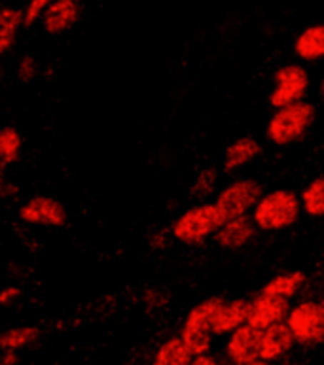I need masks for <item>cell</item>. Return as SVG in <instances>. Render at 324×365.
<instances>
[{
	"label": "cell",
	"instance_id": "6da1fadb",
	"mask_svg": "<svg viewBox=\"0 0 324 365\" xmlns=\"http://www.w3.org/2000/svg\"><path fill=\"white\" fill-rule=\"evenodd\" d=\"M302 210V197L296 191L279 187L264 193L250 216L258 231L275 233V231L290 229L298 222Z\"/></svg>",
	"mask_w": 324,
	"mask_h": 365
},
{
	"label": "cell",
	"instance_id": "7a4b0ae2",
	"mask_svg": "<svg viewBox=\"0 0 324 365\" xmlns=\"http://www.w3.org/2000/svg\"><path fill=\"white\" fill-rule=\"evenodd\" d=\"M224 224V214L220 212L216 202H199L173 222L171 233L182 245L199 246L209 239H215Z\"/></svg>",
	"mask_w": 324,
	"mask_h": 365
},
{
	"label": "cell",
	"instance_id": "3957f363",
	"mask_svg": "<svg viewBox=\"0 0 324 365\" xmlns=\"http://www.w3.org/2000/svg\"><path fill=\"white\" fill-rule=\"evenodd\" d=\"M315 115H317V108L308 101L275 110L265 125V138L273 146H290L308 135L309 127L313 125Z\"/></svg>",
	"mask_w": 324,
	"mask_h": 365
},
{
	"label": "cell",
	"instance_id": "277c9868",
	"mask_svg": "<svg viewBox=\"0 0 324 365\" xmlns=\"http://www.w3.org/2000/svg\"><path fill=\"white\" fill-rule=\"evenodd\" d=\"M224 303V297L213 295V297L201 301L188 311L186 320L182 324L181 337L193 356L209 354L213 335H215L213 326H215L216 317H218Z\"/></svg>",
	"mask_w": 324,
	"mask_h": 365
},
{
	"label": "cell",
	"instance_id": "5b68a950",
	"mask_svg": "<svg viewBox=\"0 0 324 365\" xmlns=\"http://www.w3.org/2000/svg\"><path fill=\"white\" fill-rule=\"evenodd\" d=\"M273 82L275 86L268 97V103L271 108L279 110L305 101L311 80H309V72L305 66L288 63L275 71Z\"/></svg>",
	"mask_w": 324,
	"mask_h": 365
},
{
	"label": "cell",
	"instance_id": "8992f818",
	"mask_svg": "<svg viewBox=\"0 0 324 365\" xmlns=\"http://www.w3.org/2000/svg\"><path fill=\"white\" fill-rule=\"evenodd\" d=\"M264 187L254 178H241L228 184L216 197V207L224 214L226 222L241 216H250L260 199L264 197Z\"/></svg>",
	"mask_w": 324,
	"mask_h": 365
},
{
	"label": "cell",
	"instance_id": "52a82bcc",
	"mask_svg": "<svg viewBox=\"0 0 324 365\" xmlns=\"http://www.w3.org/2000/svg\"><path fill=\"white\" fill-rule=\"evenodd\" d=\"M286 324L296 339V344L317 346L324 343V314L319 301H300L290 309Z\"/></svg>",
	"mask_w": 324,
	"mask_h": 365
},
{
	"label": "cell",
	"instance_id": "ba28073f",
	"mask_svg": "<svg viewBox=\"0 0 324 365\" xmlns=\"http://www.w3.org/2000/svg\"><path fill=\"white\" fill-rule=\"evenodd\" d=\"M23 224L34 227H63L69 222L66 207L50 195H34L17 208Z\"/></svg>",
	"mask_w": 324,
	"mask_h": 365
},
{
	"label": "cell",
	"instance_id": "9c48e42d",
	"mask_svg": "<svg viewBox=\"0 0 324 365\" xmlns=\"http://www.w3.org/2000/svg\"><path fill=\"white\" fill-rule=\"evenodd\" d=\"M262 329L245 324L230 333L226 343V358L233 365H248L260 360L262 356Z\"/></svg>",
	"mask_w": 324,
	"mask_h": 365
},
{
	"label": "cell",
	"instance_id": "30bf717a",
	"mask_svg": "<svg viewBox=\"0 0 324 365\" xmlns=\"http://www.w3.org/2000/svg\"><path fill=\"white\" fill-rule=\"evenodd\" d=\"M290 301L283 297H273V295L260 294L254 299H250V309H248V322L256 329L265 331L268 327L275 324H283L290 314Z\"/></svg>",
	"mask_w": 324,
	"mask_h": 365
},
{
	"label": "cell",
	"instance_id": "8fae6325",
	"mask_svg": "<svg viewBox=\"0 0 324 365\" xmlns=\"http://www.w3.org/2000/svg\"><path fill=\"white\" fill-rule=\"evenodd\" d=\"M82 16L80 0H54L42 16V27L50 36H59L71 31Z\"/></svg>",
	"mask_w": 324,
	"mask_h": 365
},
{
	"label": "cell",
	"instance_id": "7c38bea8",
	"mask_svg": "<svg viewBox=\"0 0 324 365\" xmlns=\"http://www.w3.org/2000/svg\"><path fill=\"white\" fill-rule=\"evenodd\" d=\"M256 231H258V227L254 224L253 216L228 220L216 233L215 242L222 250H241L248 242H253V239L256 237Z\"/></svg>",
	"mask_w": 324,
	"mask_h": 365
},
{
	"label": "cell",
	"instance_id": "4fadbf2b",
	"mask_svg": "<svg viewBox=\"0 0 324 365\" xmlns=\"http://www.w3.org/2000/svg\"><path fill=\"white\" fill-rule=\"evenodd\" d=\"M296 344V339L292 335L290 327L286 322L283 324H275V326L268 327L262 335V361H279L283 360Z\"/></svg>",
	"mask_w": 324,
	"mask_h": 365
},
{
	"label": "cell",
	"instance_id": "5bb4252c",
	"mask_svg": "<svg viewBox=\"0 0 324 365\" xmlns=\"http://www.w3.org/2000/svg\"><path fill=\"white\" fill-rule=\"evenodd\" d=\"M262 153V144L253 137H241L233 140L226 148L224 159H222V170L224 173H233V170L243 169L245 165L258 158Z\"/></svg>",
	"mask_w": 324,
	"mask_h": 365
},
{
	"label": "cell",
	"instance_id": "9a60e30c",
	"mask_svg": "<svg viewBox=\"0 0 324 365\" xmlns=\"http://www.w3.org/2000/svg\"><path fill=\"white\" fill-rule=\"evenodd\" d=\"M294 53L303 63L324 59V23H315L303 29L294 40Z\"/></svg>",
	"mask_w": 324,
	"mask_h": 365
},
{
	"label": "cell",
	"instance_id": "2e32d148",
	"mask_svg": "<svg viewBox=\"0 0 324 365\" xmlns=\"http://www.w3.org/2000/svg\"><path fill=\"white\" fill-rule=\"evenodd\" d=\"M248 309L250 299H231L226 301L224 307L220 309L218 317L213 326L215 335H230L248 322Z\"/></svg>",
	"mask_w": 324,
	"mask_h": 365
},
{
	"label": "cell",
	"instance_id": "e0dca14e",
	"mask_svg": "<svg viewBox=\"0 0 324 365\" xmlns=\"http://www.w3.org/2000/svg\"><path fill=\"white\" fill-rule=\"evenodd\" d=\"M308 274L303 271H288V273H280L277 277L270 278L264 284V288L260 294L273 295V297H283V299L290 301L300 294V289L305 286Z\"/></svg>",
	"mask_w": 324,
	"mask_h": 365
},
{
	"label": "cell",
	"instance_id": "ac0fdd59",
	"mask_svg": "<svg viewBox=\"0 0 324 365\" xmlns=\"http://www.w3.org/2000/svg\"><path fill=\"white\" fill-rule=\"evenodd\" d=\"M192 360L193 354L178 335V337H169L160 344L152 365H190Z\"/></svg>",
	"mask_w": 324,
	"mask_h": 365
},
{
	"label": "cell",
	"instance_id": "d6986e66",
	"mask_svg": "<svg viewBox=\"0 0 324 365\" xmlns=\"http://www.w3.org/2000/svg\"><path fill=\"white\" fill-rule=\"evenodd\" d=\"M21 27H25V10L4 8L0 14V53L10 51Z\"/></svg>",
	"mask_w": 324,
	"mask_h": 365
},
{
	"label": "cell",
	"instance_id": "ffe728a7",
	"mask_svg": "<svg viewBox=\"0 0 324 365\" xmlns=\"http://www.w3.org/2000/svg\"><path fill=\"white\" fill-rule=\"evenodd\" d=\"M23 138L16 127L6 125L0 131V170L4 173L10 165L17 163L21 158Z\"/></svg>",
	"mask_w": 324,
	"mask_h": 365
},
{
	"label": "cell",
	"instance_id": "44dd1931",
	"mask_svg": "<svg viewBox=\"0 0 324 365\" xmlns=\"http://www.w3.org/2000/svg\"><path fill=\"white\" fill-rule=\"evenodd\" d=\"M303 212L311 218H324V175L309 182L302 195Z\"/></svg>",
	"mask_w": 324,
	"mask_h": 365
},
{
	"label": "cell",
	"instance_id": "7402d4cb",
	"mask_svg": "<svg viewBox=\"0 0 324 365\" xmlns=\"http://www.w3.org/2000/svg\"><path fill=\"white\" fill-rule=\"evenodd\" d=\"M40 335V329L36 326H21V327H11L8 331L2 333L0 337V346L2 350H11V352H19L21 349L33 344Z\"/></svg>",
	"mask_w": 324,
	"mask_h": 365
},
{
	"label": "cell",
	"instance_id": "603a6c76",
	"mask_svg": "<svg viewBox=\"0 0 324 365\" xmlns=\"http://www.w3.org/2000/svg\"><path fill=\"white\" fill-rule=\"evenodd\" d=\"M218 173L216 169H205L201 170L193 182V187H192V197L193 199H203V197L211 195L213 191H215V185H216V178Z\"/></svg>",
	"mask_w": 324,
	"mask_h": 365
},
{
	"label": "cell",
	"instance_id": "cb8c5ba5",
	"mask_svg": "<svg viewBox=\"0 0 324 365\" xmlns=\"http://www.w3.org/2000/svg\"><path fill=\"white\" fill-rule=\"evenodd\" d=\"M54 0H29L27 8H25V27H31L34 23L42 19L44 11L50 8Z\"/></svg>",
	"mask_w": 324,
	"mask_h": 365
},
{
	"label": "cell",
	"instance_id": "d4e9b609",
	"mask_svg": "<svg viewBox=\"0 0 324 365\" xmlns=\"http://www.w3.org/2000/svg\"><path fill=\"white\" fill-rule=\"evenodd\" d=\"M36 72H39V65H36V59L33 55H23L19 65H17V76L21 82H33L36 78Z\"/></svg>",
	"mask_w": 324,
	"mask_h": 365
},
{
	"label": "cell",
	"instance_id": "484cf974",
	"mask_svg": "<svg viewBox=\"0 0 324 365\" xmlns=\"http://www.w3.org/2000/svg\"><path fill=\"white\" fill-rule=\"evenodd\" d=\"M19 297H21V288H19V286H6V288L2 289V295H0V303L4 307H8L10 303L19 299Z\"/></svg>",
	"mask_w": 324,
	"mask_h": 365
},
{
	"label": "cell",
	"instance_id": "4316f807",
	"mask_svg": "<svg viewBox=\"0 0 324 365\" xmlns=\"http://www.w3.org/2000/svg\"><path fill=\"white\" fill-rule=\"evenodd\" d=\"M190 365H220L218 358H215L213 354H201V356H193V360Z\"/></svg>",
	"mask_w": 324,
	"mask_h": 365
},
{
	"label": "cell",
	"instance_id": "83f0119b",
	"mask_svg": "<svg viewBox=\"0 0 324 365\" xmlns=\"http://www.w3.org/2000/svg\"><path fill=\"white\" fill-rule=\"evenodd\" d=\"M17 191H19V185H17L16 182H8V180L2 182V197H4V199L16 197Z\"/></svg>",
	"mask_w": 324,
	"mask_h": 365
},
{
	"label": "cell",
	"instance_id": "f1b7e54d",
	"mask_svg": "<svg viewBox=\"0 0 324 365\" xmlns=\"http://www.w3.org/2000/svg\"><path fill=\"white\" fill-rule=\"evenodd\" d=\"M17 361H19V356H17V352L6 350L4 356H2V365H16Z\"/></svg>",
	"mask_w": 324,
	"mask_h": 365
},
{
	"label": "cell",
	"instance_id": "f546056e",
	"mask_svg": "<svg viewBox=\"0 0 324 365\" xmlns=\"http://www.w3.org/2000/svg\"><path fill=\"white\" fill-rule=\"evenodd\" d=\"M319 91H320V95H323V97H324V78H323V80H320V88H319Z\"/></svg>",
	"mask_w": 324,
	"mask_h": 365
},
{
	"label": "cell",
	"instance_id": "4dcf8cb0",
	"mask_svg": "<svg viewBox=\"0 0 324 365\" xmlns=\"http://www.w3.org/2000/svg\"><path fill=\"white\" fill-rule=\"evenodd\" d=\"M248 365H270V364H268V361H262V360H258V361H254V364H248Z\"/></svg>",
	"mask_w": 324,
	"mask_h": 365
},
{
	"label": "cell",
	"instance_id": "1f68e13d",
	"mask_svg": "<svg viewBox=\"0 0 324 365\" xmlns=\"http://www.w3.org/2000/svg\"><path fill=\"white\" fill-rule=\"evenodd\" d=\"M319 307H320V311H323V314H324V297H323V299H319Z\"/></svg>",
	"mask_w": 324,
	"mask_h": 365
},
{
	"label": "cell",
	"instance_id": "d6a6232c",
	"mask_svg": "<svg viewBox=\"0 0 324 365\" xmlns=\"http://www.w3.org/2000/svg\"><path fill=\"white\" fill-rule=\"evenodd\" d=\"M283 365H302V364H294V361H290V364H283Z\"/></svg>",
	"mask_w": 324,
	"mask_h": 365
}]
</instances>
